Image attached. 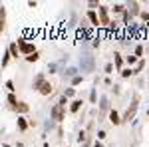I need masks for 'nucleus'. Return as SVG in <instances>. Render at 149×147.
<instances>
[{
	"mask_svg": "<svg viewBox=\"0 0 149 147\" xmlns=\"http://www.w3.org/2000/svg\"><path fill=\"white\" fill-rule=\"evenodd\" d=\"M16 44H18V48H20V52H22L24 56H32V54H36V44L34 42H26L24 38H20Z\"/></svg>",
	"mask_w": 149,
	"mask_h": 147,
	"instance_id": "f257e3e1",
	"label": "nucleus"
},
{
	"mask_svg": "<svg viewBox=\"0 0 149 147\" xmlns=\"http://www.w3.org/2000/svg\"><path fill=\"white\" fill-rule=\"evenodd\" d=\"M137 105H139V98L135 95V98L131 100V103H129V107L125 109V113H123V121H129V119H133V117H135V111H137Z\"/></svg>",
	"mask_w": 149,
	"mask_h": 147,
	"instance_id": "f03ea898",
	"label": "nucleus"
},
{
	"mask_svg": "<svg viewBox=\"0 0 149 147\" xmlns=\"http://www.w3.org/2000/svg\"><path fill=\"white\" fill-rule=\"evenodd\" d=\"M97 14H100V22H102V26H109V28H111V16H109V14H107V8H105V6H100V10H97Z\"/></svg>",
	"mask_w": 149,
	"mask_h": 147,
	"instance_id": "7ed1b4c3",
	"label": "nucleus"
},
{
	"mask_svg": "<svg viewBox=\"0 0 149 147\" xmlns=\"http://www.w3.org/2000/svg\"><path fill=\"white\" fill-rule=\"evenodd\" d=\"M64 117H66V109L58 103L52 107V119H56V121H64Z\"/></svg>",
	"mask_w": 149,
	"mask_h": 147,
	"instance_id": "20e7f679",
	"label": "nucleus"
},
{
	"mask_svg": "<svg viewBox=\"0 0 149 147\" xmlns=\"http://www.w3.org/2000/svg\"><path fill=\"white\" fill-rule=\"evenodd\" d=\"M86 16H88V20H90L93 26H102V22H100V14H97L95 10H88Z\"/></svg>",
	"mask_w": 149,
	"mask_h": 147,
	"instance_id": "39448f33",
	"label": "nucleus"
},
{
	"mask_svg": "<svg viewBox=\"0 0 149 147\" xmlns=\"http://www.w3.org/2000/svg\"><path fill=\"white\" fill-rule=\"evenodd\" d=\"M46 82H48V79L44 78V74H36V78H34V84H32V88H34V90H40V88H42V86H44Z\"/></svg>",
	"mask_w": 149,
	"mask_h": 147,
	"instance_id": "423d86ee",
	"label": "nucleus"
},
{
	"mask_svg": "<svg viewBox=\"0 0 149 147\" xmlns=\"http://www.w3.org/2000/svg\"><path fill=\"white\" fill-rule=\"evenodd\" d=\"M109 121L113 125H119V123H123V119L119 117V111H115V109H111L109 111Z\"/></svg>",
	"mask_w": 149,
	"mask_h": 147,
	"instance_id": "0eeeda50",
	"label": "nucleus"
},
{
	"mask_svg": "<svg viewBox=\"0 0 149 147\" xmlns=\"http://www.w3.org/2000/svg\"><path fill=\"white\" fill-rule=\"evenodd\" d=\"M14 111H18V113H28L30 111V105L26 102H18V105H16V109Z\"/></svg>",
	"mask_w": 149,
	"mask_h": 147,
	"instance_id": "6e6552de",
	"label": "nucleus"
},
{
	"mask_svg": "<svg viewBox=\"0 0 149 147\" xmlns=\"http://www.w3.org/2000/svg\"><path fill=\"white\" fill-rule=\"evenodd\" d=\"M81 103H84L81 100H74V102L70 103V111H72V113H78V111H80V107H81Z\"/></svg>",
	"mask_w": 149,
	"mask_h": 147,
	"instance_id": "1a4fd4ad",
	"label": "nucleus"
},
{
	"mask_svg": "<svg viewBox=\"0 0 149 147\" xmlns=\"http://www.w3.org/2000/svg\"><path fill=\"white\" fill-rule=\"evenodd\" d=\"M38 91H40L42 95H50V93H52V84H50V79H48V82H46V84H44V86H42Z\"/></svg>",
	"mask_w": 149,
	"mask_h": 147,
	"instance_id": "9d476101",
	"label": "nucleus"
},
{
	"mask_svg": "<svg viewBox=\"0 0 149 147\" xmlns=\"http://www.w3.org/2000/svg\"><path fill=\"white\" fill-rule=\"evenodd\" d=\"M30 127V121H26L24 117H18V131H26Z\"/></svg>",
	"mask_w": 149,
	"mask_h": 147,
	"instance_id": "9b49d317",
	"label": "nucleus"
},
{
	"mask_svg": "<svg viewBox=\"0 0 149 147\" xmlns=\"http://www.w3.org/2000/svg\"><path fill=\"white\" fill-rule=\"evenodd\" d=\"M8 105H10L12 109H16V105H18V100H16V93H8Z\"/></svg>",
	"mask_w": 149,
	"mask_h": 147,
	"instance_id": "f8f14e48",
	"label": "nucleus"
},
{
	"mask_svg": "<svg viewBox=\"0 0 149 147\" xmlns=\"http://www.w3.org/2000/svg\"><path fill=\"white\" fill-rule=\"evenodd\" d=\"M113 60H115V68L123 70V60H121V56H119V52H115V54H113Z\"/></svg>",
	"mask_w": 149,
	"mask_h": 147,
	"instance_id": "ddd939ff",
	"label": "nucleus"
},
{
	"mask_svg": "<svg viewBox=\"0 0 149 147\" xmlns=\"http://www.w3.org/2000/svg\"><path fill=\"white\" fill-rule=\"evenodd\" d=\"M8 52H10V56L18 58V56H20V50H18V44H10V46H8Z\"/></svg>",
	"mask_w": 149,
	"mask_h": 147,
	"instance_id": "4468645a",
	"label": "nucleus"
},
{
	"mask_svg": "<svg viewBox=\"0 0 149 147\" xmlns=\"http://www.w3.org/2000/svg\"><path fill=\"white\" fill-rule=\"evenodd\" d=\"M100 6H102V4L95 2V0H90V2H88V10H100Z\"/></svg>",
	"mask_w": 149,
	"mask_h": 147,
	"instance_id": "2eb2a0df",
	"label": "nucleus"
},
{
	"mask_svg": "<svg viewBox=\"0 0 149 147\" xmlns=\"http://www.w3.org/2000/svg\"><path fill=\"white\" fill-rule=\"evenodd\" d=\"M137 60H139V58L135 56V54H131V56H127V58H125V64H129V66H131V64H135Z\"/></svg>",
	"mask_w": 149,
	"mask_h": 147,
	"instance_id": "dca6fc26",
	"label": "nucleus"
},
{
	"mask_svg": "<svg viewBox=\"0 0 149 147\" xmlns=\"http://www.w3.org/2000/svg\"><path fill=\"white\" fill-rule=\"evenodd\" d=\"M81 82H84V78H81V76H76V78H72V88H76V86H80Z\"/></svg>",
	"mask_w": 149,
	"mask_h": 147,
	"instance_id": "f3484780",
	"label": "nucleus"
},
{
	"mask_svg": "<svg viewBox=\"0 0 149 147\" xmlns=\"http://www.w3.org/2000/svg\"><path fill=\"white\" fill-rule=\"evenodd\" d=\"M131 74H133L131 68H123V70H121V76H123V78H131Z\"/></svg>",
	"mask_w": 149,
	"mask_h": 147,
	"instance_id": "a211bd4d",
	"label": "nucleus"
},
{
	"mask_svg": "<svg viewBox=\"0 0 149 147\" xmlns=\"http://www.w3.org/2000/svg\"><path fill=\"white\" fill-rule=\"evenodd\" d=\"M26 62H30V64L38 62V52H36V54H32V56H26Z\"/></svg>",
	"mask_w": 149,
	"mask_h": 147,
	"instance_id": "6ab92c4d",
	"label": "nucleus"
},
{
	"mask_svg": "<svg viewBox=\"0 0 149 147\" xmlns=\"http://www.w3.org/2000/svg\"><path fill=\"white\" fill-rule=\"evenodd\" d=\"M64 95H66V98H74V95H76V90H74V88H68Z\"/></svg>",
	"mask_w": 149,
	"mask_h": 147,
	"instance_id": "aec40b11",
	"label": "nucleus"
},
{
	"mask_svg": "<svg viewBox=\"0 0 149 147\" xmlns=\"http://www.w3.org/2000/svg\"><path fill=\"white\" fill-rule=\"evenodd\" d=\"M8 60H10V52H6V54H4V60H2V68H6V66H8Z\"/></svg>",
	"mask_w": 149,
	"mask_h": 147,
	"instance_id": "412c9836",
	"label": "nucleus"
},
{
	"mask_svg": "<svg viewBox=\"0 0 149 147\" xmlns=\"http://www.w3.org/2000/svg\"><path fill=\"white\" fill-rule=\"evenodd\" d=\"M135 56H137V58L143 56V46H135Z\"/></svg>",
	"mask_w": 149,
	"mask_h": 147,
	"instance_id": "4be33fe9",
	"label": "nucleus"
},
{
	"mask_svg": "<svg viewBox=\"0 0 149 147\" xmlns=\"http://www.w3.org/2000/svg\"><path fill=\"white\" fill-rule=\"evenodd\" d=\"M113 12H125V6H121V4H115V6H113Z\"/></svg>",
	"mask_w": 149,
	"mask_h": 147,
	"instance_id": "5701e85b",
	"label": "nucleus"
},
{
	"mask_svg": "<svg viewBox=\"0 0 149 147\" xmlns=\"http://www.w3.org/2000/svg\"><path fill=\"white\" fill-rule=\"evenodd\" d=\"M139 16H141V20H143V22H149V12H141Z\"/></svg>",
	"mask_w": 149,
	"mask_h": 147,
	"instance_id": "b1692460",
	"label": "nucleus"
},
{
	"mask_svg": "<svg viewBox=\"0 0 149 147\" xmlns=\"http://www.w3.org/2000/svg\"><path fill=\"white\" fill-rule=\"evenodd\" d=\"M143 64H145V60H139V62H137V68H135V72H141V70H143Z\"/></svg>",
	"mask_w": 149,
	"mask_h": 147,
	"instance_id": "393cba45",
	"label": "nucleus"
},
{
	"mask_svg": "<svg viewBox=\"0 0 149 147\" xmlns=\"http://www.w3.org/2000/svg\"><path fill=\"white\" fill-rule=\"evenodd\" d=\"M113 72V66L111 64H105V74H111Z\"/></svg>",
	"mask_w": 149,
	"mask_h": 147,
	"instance_id": "a878e982",
	"label": "nucleus"
},
{
	"mask_svg": "<svg viewBox=\"0 0 149 147\" xmlns=\"http://www.w3.org/2000/svg\"><path fill=\"white\" fill-rule=\"evenodd\" d=\"M66 103H68V98H66V95H62V98H60V105H62V107H64V105H66Z\"/></svg>",
	"mask_w": 149,
	"mask_h": 147,
	"instance_id": "bb28decb",
	"label": "nucleus"
},
{
	"mask_svg": "<svg viewBox=\"0 0 149 147\" xmlns=\"http://www.w3.org/2000/svg\"><path fill=\"white\" fill-rule=\"evenodd\" d=\"M16 147H24V143H22V141H18V143H16Z\"/></svg>",
	"mask_w": 149,
	"mask_h": 147,
	"instance_id": "cd10ccee",
	"label": "nucleus"
},
{
	"mask_svg": "<svg viewBox=\"0 0 149 147\" xmlns=\"http://www.w3.org/2000/svg\"><path fill=\"white\" fill-rule=\"evenodd\" d=\"M44 147H50V143H44Z\"/></svg>",
	"mask_w": 149,
	"mask_h": 147,
	"instance_id": "c85d7f7f",
	"label": "nucleus"
},
{
	"mask_svg": "<svg viewBox=\"0 0 149 147\" xmlns=\"http://www.w3.org/2000/svg\"><path fill=\"white\" fill-rule=\"evenodd\" d=\"M147 115H149V111H147Z\"/></svg>",
	"mask_w": 149,
	"mask_h": 147,
	"instance_id": "c756f323",
	"label": "nucleus"
}]
</instances>
